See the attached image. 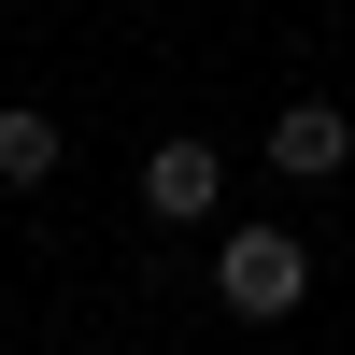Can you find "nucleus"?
Instances as JSON below:
<instances>
[{
  "label": "nucleus",
  "instance_id": "7ed1b4c3",
  "mask_svg": "<svg viewBox=\"0 0 355 355\" xmlns=\"http://www.w3.org/2000/svg\"><path fill=\"white\" fill-rule=\"evenodd\" d=\"M214 199H227V157H214V142H185V128H171L157 157H142V214H157V227H199Z\"/></svg>",
  "mask_w": 355,
  "mask_h": 355
},
{
  "label": "nucleus",
  "instance_id": "f03ea898",
  "mask_svg": "<svg viewBox=\"0 0 355 355\" xmlns=\"http://www.w3.org/2000/svg\"><path fill=\"white\" fill-rule=\"evenodd\" d=\"M270 171H284V185H341V171H355V114L341 100H284L270 114Z\"/></svg>",
  "mask_w": 355,
  "mask_h": 355
},
{
  "label": "nucleus",
  "instance_id": "20e7f679",
  "mask_svg": "<svg viewBox=\"0 0 355 355\" xmlns=\"http://www.w3.org/2000/svg\"><path fill=\"white\" fill-rule=\"evenodd\" d=\"M43 171H57V114L0 100V185H43Z\"/></svg>",
  "mask_w": 355,
  "mask_h": 355
},
{
  "label": "nucleus",
  "instance_id": "f257e3e1",
  "mask_svg": "<svg viewBox=\"0 0 355 355\" xmlns=\"http://www.w3.org/2000/svg\"><path fill=\"white\" fill-rule=\"evenodd\" d=\"M214 299L242 313V327H284V313L313 299V242L299 227H227L214 242Z\"/></svg>",
  "mask_w": 355,
  "mask_h": 355
}]
</instances>
